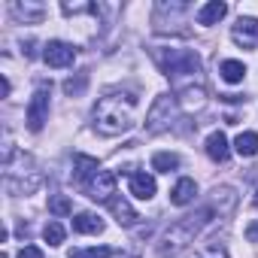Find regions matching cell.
I'll return each mask as SVG.
<instances>
[{"label": "cell", "instance_id": "cell-1", "mask_svg": "<svg viewBox=\"0 0 258 258\" xmlns=\"http://www.w3.org/2000/svg\"><path fill=\"white\" fill-rule=\"evenodd\" d=\"M137 109H140V97L134 91H109L94 103L91 124L100 137H118L134 127Z\"/></svg>", "mask_w": 258, "mask_h": 258}, {"label": "cell", "instance_id": "cell-2", "mask_svg": "<svg viewBox=\"0 0 258 258\" xmlns=\"http://www.w3.org/2000/svg\"><path fill=\"white\" fill-rule=\"evenodd\" d=\"M152 58L158 61V67L170 79L176 97L185 94V91H191V88H204V79H201L204 64H201V58H198L195 49H173V46L164 49V46H155Z\"/></svg>", "mask_w": 258, "mask_h": 258}, {"label": "cell", "instance_id": "cell-3", "mask_svg": "<svg viewBox=\"0 0 258 258\" xmlns=\"http://www.w3.org/2000/svg\"><path fill=\"white\" fill-rule=\"evenodd\" d=\"M210 216H213V210L210 207H201L198 213H191V216H182L179 222H173L167 231H164V237H161V243H158V252L164 255V258H173V255H179L188 243H195V237L207 228V222H210Z\"/></svg>", "mask_w": 258, "mask_h": 258}, {"label": "cell", "instance_id": "cell-4", "mask_svg": "<svg viewBox=\"0 0 258 258\" xmlns=\"http://www.w3.org/2000/svg\"><path fill=\"white\" fill-rule=\"evenodd\" d=\"M176 112H179L176 97H170V94H158L155 103H152L149 112H146V131H149V134H161V131H167V127H173Z\"/></svg>", "mask_w": 258, "mask_h": 258}, {"label": "cell", "instance_id": "cell-5", "mask_svg": "<svg viewBox=\"0 0 258 258\" xmlns=\"http://www.w3.org/2000/svg\"><path fill=\"white\" fill-rule=\"evenodd\" d=\"M49 97H52V82H40L28 103V127L34 134L43 131V124L49 121Z\"/></svg>", "mask_w": 258, "mask_h": 258}, {"label": "cell", "instance_id": "cell-6", "mask_svg": "<svg viewBox=\"0 0 258 258\" xmlns=\"http://www.w3.org/2000/svg\"><path fill=\"white\" fill-rule=\"evenodd\" d=\"M43 61L49 64V67H73V61H76V49L70 46V43H64V40H49L46 46H43Z\"/></svg>", "mask_w": 258, "mask_h": 258}, {"label": "cell", "instance_id": "cell-7", "mask_svg": "<svg viewBox=\"0 0 258 258\" xmlns=\"http://www.w3.org/2000/svg\"><path fill=\"white\" fill-rule=\"evenodd\" d=\"M231 37H234L237 46H243V49H255V46H258V19H252V16H240L237 25L231 28Z\"/></svg>", "mask_w": 258, "mask_h": 258}, {"label": "cell", "instance_id": "cell-8", "mask_svg": "<svg viewBox=\"0 0 258 258\" xmlns=\"http://www.w3.org/2000/svg\"><path fill=\"white\" fill-rule=\"evenodd\" d=\"M85 188H88V198H91V201H97V204H109L112 195H115V176H112L109 170H100Z\"/></svg>", "mask_w": 258, "mask_h": 258}, {"label": "cell", "instance_id": "cell-9", "mask_svg": "<svg viewBox=\"0 0 258 258\" xmlns=\"http://www.w3.org/2000/svg\"><path fill=\"white\" fill-rule=\"evenodd\" d=\"M100 173V164H97V158H91V155H73V176H76V182H91L94 176Z\"/></svg>", "mask_w": 258, "mask_h": 258}, {"label": "cell", "instance_id": "cell-10", "mask_svg": "<svg viewBox=\"0 0 258 258\" xmlns=\"http://www.w3.org/2000/svg\"><path fill=\"white\" fill-rule=\"evenodd\" d=\"M131 195L134 198H140V201H149V198H155V179L149 176V173H143V170H134L131 173Z\"/></svg>", "mask_w": 258, "mask_h": 258}, {"label": "cell", "instance_id": "cell-11", "mask_svg": "<svg viewBox=\"0 0 258 258\" xmlns=\"http://www.w3.org/2000/svg\"><path fill=\"white\" fill-rule=\"evenodd\" d=\"M195 195H198V182H195V179H188V176H182V179L173 185V191H170V204L185 207V204H191V201H195Z\"/></svg>", "mask_w": 258, "mask_h": 258}, {"label": "cell", "instance_id": "cell-12", "mask_svg": "<svg viewBox=\"0 0 258 258\" xmlns=\"http://www.w3.org/2000/svg\"><path fill=\"white\" fill-rule=\"evenodd\" d=\"M73 231L76 234H100L103 231V219L97 216V213H76L73 216Z\"/></svg>", "mask_w": 258, "mask_h": 258}, {"label": "cell", "instance_id": "cell-13", "mask_svg": "<svg viewBox=\"0 0 258 258\" xmlns=\"http://www.w3.org/2000/svg\"><path fill=\"white\" fill-rule=\"evenodd\" d=\"M228 16V4H222V0H210V4H204L198 10V25H216Z\"/></svg>", "mask_w": 258, "mask_h": 258}, {"label": "cell", "instance_id": "cell-14", "mask_svg": "<svg viewBox=\"0 0 258 258\" xmlns=\"http://www.w3.org/2000/svg\"><path fill=\"white\" fill-rule=\"evenodd\" d=\"M207 155L213 158V161H228V155H231V149H228V137L222 134V131H213L210 137H207Z\"/></svg>", "mask_w": 258, "mask_h": 258}, {"label": "cell", "instance_id": "cell-15", "mask_svg": "<svg viewBox=\"0 0 258 258\" xmlns=\"http://www.w3.org/2000/svg\"><path fill=\"white\" fill-rule=\"evenodd\" d=\"M109 210H112L115 222H118V225H127V228H131V225H134V222L140 219V216L134 213V207L127 204L124 198H112V201H109Z\"/></svg>", "mask_w": 258, "mask_h": 258}, {"label": "cell", "instance_id": "cell-16", "mask_svg": "<svg viewBox=\"0 0 258 258\" xmlns=\"http://www.w3.org/2000/svg\"><path fill=\"white\" fill-rule=\"evenodd\" d=\"M10 10H13V16H16L19 22H40V19L46 16V7H43V4H19V0H16Z\"/></svg>", "mask_w": 258, "mask_h": 258}, {"label": "cell", "instance_id": "cell-17", "mask_svg": "<svg viewBox=\"0 0 258 258\" xmlns=\"http://www.w3.org/2000/svg\"><path fill=\"white\" fill-rule=\"evenodd\" d=\"M234 204H237L234 188H228V185L213 188V207H219V213H231V210H234ZM213 207H210V210H213Z\"/></svg>", "mask_w": 258, "mask_h": 258}, {"label": "cell", "instance_id": "cell-18", "mask_svg": "<svg viewBox=\"0 0 258 258\" xmlns=\"http://www.w3.org/2000/svg\"><path fill=\"white\" fill-rule=\"evenodd\" d=\"M234 149H237V155H243V158H252V155L258 152V134H255V131H243V134H237V140H234Z\"/></svg>", "mask_w": 258, "mask_h": 258}, {"label": "cell", "instance_id": "cell-19", "mask_svg": "<svg viewBox=\"0 0 258 258\" xmlns=\"http://www.w3.org/2000/svg\"><path fill=\"white\" fill-rule=\"evenodd\" d=\"M219 73H222V79L225 82H243V76H246V67H243V61H222L219 64Z\"/></svg>", "mask_w": 258, "mask_h": 258}, {"label": "cell", "instance_id": "cell-20", "mask_svg": "<svg viewBox=\"0 0 258 258\" xmlns=\"http://www.w3.org/2000/svg\"><path fill=\"white\" fill-rule=\"evenodd\" d=\"M176 167H179V155H173V152H158V155H152V170L170 173V170H176Z\"/></svg>", "mask_w": 258, "mask_h": 258}, {"label": "cell", "instance_id": "cell-21", "mask_svg": "<svg viewBox=\"0 0 258 258\" xmlns=\"http://www.w3.org/2000/svg\"><path fill=\"white\" fill-rule=\"evenodd\" d=\"M49 213H55V216H70V213H73L70 198H67V195H52V198H49Z\"/></svg>", "mask_w": 258, "mask_h": 258}, {"label": "cell", "instance_id": "cell-22", "mask_svg": "<svg viewBox=\"0 0 258 258\" xmlns=\"http://www.w3.org/2000/svg\"><path fill=\"white\" fill-rule=\"evenodd\" d=\"M43 240H46L49 246H61V243H64V228H61L58 222H49V225L43 228Z\"/></svg>", "mask_w": 258, "mask_h": 258}, {"label": "cell", "instance_id": "cell-23", "mask_svg": "<svg viewBox=\"0 0 258 258\" xmlns=\"http://www.w3.org/2000/svg\"><path fill=\"white\" fill-rule=\"evenodd\" d=\"M112 249L109 246H91V249H73L70 258H109Z\"/></svg>", "mask_w": 258, "mask_h": 258}, {"label": "cell", "instance_id": "cell-24", "mask_svg": "<svg viewBox=\"0 0 258 258\" xmlns=\"http://www.w3.org/2000/svg\"><path fill=\"white\" fill-rule=\"evenodd\" d=\"M85 85H88V73H76V79L70 76V79L64 82V91H67L70 97H76V94H82V91H85Z\"/></svg>", "mask_w": 258, "mask_h": 258}, {"label": "cell", "instance_id": "cell-25", "mask_svg": "<svg viewBox=\"0 0 258 258\" xmlns=\"http://www.w3.org/2000/svg\"><path fill=\"white\" fill-rule=\"evenodd\" d=\"M201 258H228V252H225V246H219V243H210L207 249H204V255Z\"/></svg>", "mask_w": 258, "mask_h": 258}, {"label": "cell", "instance_id": "cell-26", "mask_svg": "<svg viewBox=\"0 0 258 258\" xmlns=\"http://www.w3.org/2000/svg\"><path fill=\"white\" fill-rule=\"evenodd\" d=\"M19 258H46L40 246H22L19 249Z\"/></svg>", "mask_w": 258, "mask_h": 258}, {"label": "cell", "instance_id": "cell-27", "mask_svg": "<svg viewBox=\"0 0 258 258\" xmlns=\"http://www.w3.org/2000/svg\"><path fill=\"white\" fill-rule=\"evenodd\" d=\"M246 240H249V243H258V222H252V225L246 228Z\"/></svg>", "mask_w": 258, "mask_h": 258}, {"label": "cell", "instance_id": "cell-28", "mask_svg": "<svg viewBox=\"0 0 258 258\" xmlns=\"http://www.w3.org/2000/svg\"><path fill=\"white\" fill-rule=\"evenodd\" d=\"M10 91H13V85H10V79L4 76V97H10Z\"/></svg>", "mask_w": 258, "mask_h": 258}, {"label": "cell", "instance_id": "cell-29", "mask_svg": "<svg viewBox=\"0 0 258 258\" xmlns=\"http://www.w3.org/2000/svg\"><path fill=\"white\" fill-rule=\"evenodd\" d=\"M252 207H258V191H255V198H252Z\"/></svg>", "mask_w": 258, "mask_h": 258}]
</instances>
